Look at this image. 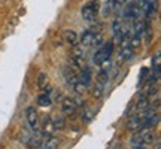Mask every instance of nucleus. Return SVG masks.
<instances>
[{
    "instance_id": "nucleus-3",
    "label": "nucleus",
    "mask_w": 161,
    "mask_h": 149,
    "mask_svg": "<svg viewBox=\"0 0 161 149\" xmlns=\"http://www.w3.org/2000/svg\"><path fill=\"white\" fill-rule=\"evenodd\" d=\"M98 11H100V3L97 0H92V2H88L86 5H84L80 14H82V18L85 21H92L94 18L97 17Z\"/></svg>"
},
{
    "instance_id": "nucleus-12",
    "label": "nucleus",
    "mask_w": 161,
    "mask_h": 149,
    "mask_svg": "<svg viewBox=\"0 0 161 149\" xmlns=\"http://www.w3.org/2000/svg\"><path fill=\"white\" fill-rule=\"evenodd\" d=\"M133 49H134V48H133L131 45L122 46V49H121V52H119V58L122 61H128V60L133 57Z\"/></svg>"
},
{
    "instance_id": "nucleus-1",
    "label": "nucleus",
    "mask_w": 161,
    "mask_h": 149,
    "mask_svg": "<svg viewBox=\"0 0 161 149\" xmlns=\"http://www.w3.org/2000/svg\"><path fill=\"white\" fill-rule=\"evenodd\" d=\"M155 133L152 131L151 128H140V131L136 133L131 139V145L134 148H145L149 146L155 142Z\"/></svg>"
},
{
    "instance_id": "nucleus-17",
    "label": "nucleus",
    "mask_w": 161,
    "mask_h": 149,
    "mask_svg": "<svg viewBox=\"0 0 161 149\" xmlns=\"http://www.w3.org/2000/svg\"><path fill=\"white\" fill-rule=\"evenodd\" d=\"M52 122H54L55 130H63L64 127H66V121H64V118H55V119H52Z\"/></svg>"
},
{
    "instance_id": "nucleus-18",
    "label": "nucleus",
    "mask_w": 161,
    "mask_h": 149,
    "mask_svg": "<svg viewBox=\"0 0 161 149\" xmlns=\"http://www.w3.org/2000/svg\"><path fill=\"white\" fill-rule=\"evenodd\" d=\"M92 116H94V112L91 109H85L82 112V119L85 121V122H90L92 119Z\"/></svg>"
},
{
    "instance_id": "nucleus-19",
    "label": "nucleus",
    "mask_w": 161,
    "mask_h": 149,
    "mask_svg": "<svg viewBox=\"0 0 161 149\" xmlns=\"http://www.w3.org/2000/svg\"><path fill=\"white\" fill-rule=\"evenodd\" d=\"M115 3H116V2H108V5L104 6V11H103L104 17H109V15H110V12H112V9L115 8Z\"/></svg>"
},
{
    "instance_id": "nucleus-9",
    "label": "nucleus",
    "mask_w": 161,
    "mask_h": 149,
    "mask_svg": "<svg viewBox=\"0 0 161 149\" xmlns=\"http://www.w3.org/2000/svg\"><path fill=\"white\" fill-rule=\"evenodd\" d=\"M94 36H96V31H94V30H86L85 33L82 35V37L79 39L80 45H82V46H90V45H92Z\"/></svg>"
},
{
    "instance_id": "nucleus-14",
    "label": "nucleus",
    "mask_w": 161,
    "mask_h": 149,
    "mask_svg": "<svg viewBox=\"0 0 161 149\" xmlns=\"http://www.w3.org/2000/svg\"><path fill=\"white\" fill-rule=\"evenodd\" d=\"M80 80L85 84V85H90V82H91V70L85 67V69L82 70V74H80Z\"/></svg>"
},
{
    "instance_id": "nucleus-7",
    "label": "nucleus",
    "mask_w": 161,
    "mask_h": 149,
    "mask_svg": "<svg viewBox=\"0 0 161 149\" xmlns=\"http://www.w3.org/2000/svg\"><path fill=\"white\" fill-rule=\"evenodd\" d=\"M58 145H60L58 137H54L52 134H45L43 143H42V149H55V148H58Z\"/></svg>"
},
{
    "instance_id": "nucleus-8",
    "label": "nucleus",
    "mask_w": 161,
    "mask_h": 149,
    "mask_svg": "<svg viewBox=\"0 0 161 149\" xmlns=\"http://www.w3.org/2000/svg\"><path fill=\"white\" fill-rule=\"evenodd\" d=\"M63 39L66 40V43H69L70 46H76L79 43V37L76 35V31H73V30H66L63 33Z\"/></svg>"
},
{
    "instance_id": "nucleus-13",
    "label": "nucleus",
    "mask_w": 161,
    "mask_h": 149,
    "mask_svg": "<svg viewBox=\"0 0 161 149\" xmlns=\"http://www.w3.org/2000/svg\"><path fill=\"white\" fill-rule=\"evenodd\" d=\"M37 104H39L40 108H49L52 104V98L49 94H46V92H43V94H40L39 97H37Z\"/></svg>"
},
{
    "instance_id": "nucleus-4",
    "label": "nucleus",
    "mask_w": 161,
    "mask_h": 149,
    "mask_svg": "<svg viewBox=\"0 0 161 149\" xmlns=\"http://www.w3.org/2000/svg\"><path fill=\"white\" fill-rule=\"evenodd\" d=\"M25 118H27V122H29L30 128H31L33 131L40 130V119H39V115H37V110H36L35 108H29V109H27Z\"/></svg>"
},
{
    "instance_id": "nucleus-11",
    "label": "nucleus",
    "mask_w": 161,
    "mask_h": 149,
    "mask_svg": "<svg viewBox=\"0 0 161 149\" xmlns=\"http://www.w3.org/2000/svg\"><path fill=\"white\" fill-rule=\"evenodd\" d=\"M54 131H55L54 122H52V119L48 116V118H45L43 124H42V133H45V134H54Z\"/></svg>"
},
{
    "instance_id": "nucleus-20",
    "label": "nucleus",
    "mask_w": 161,
    "mask_h": 149,
    "mask_svg": "<svg viewBox=\"0 0 161 149\" xmlns=\"http://www.w3.org/2000/svg\"><path fill=\"white\" fill-rule=\"evenodd\" d=\"M103 91H104V85L98 82L97 85H96V88H94V91H92V92H94V96H96V97H100V96L103 94Z\"/></svg>"
},
{
    "instance_id": "nucleus-5",
    "label": "nucleus",
    "mask_w": 161,
    "mask_h": 149,
    "mask_svg": "<svg viewBox=\"0 0 161 149\" xmlns=\"http://www.w3.org/2000/svg\"><path fill=\"white\" fill-rule=\"evenodd\" d=\"M63 76H64V80H66L69 85H75L76 82L79 80L76 70L72 69L70 66H67V67H64V69H63Z\"/></svg>"
},
{
    "instance_id": "nucleus-6",
    "label": "nucleus",
    "mask_w": 161,
    "mask_h": 149,
    "mask_svg": "<svg viewBox=\"0 0 161 149\" xmlns=\"http://www.w3.org/2000/svg\"><path fill=\"white\" fill-rule=\"evenodd\" d=\"M76 109H78V104H76V100H73V98L70 97H66L61 102V110H63L64 113H73V112H76Z\"/></svg>"
},
{
    "instance_id": "nucleus-15",
    "label": "nucleus",
    "mask_w": 161,
    "mask_h": 149,
    "mask_svg": "<svg viewBox=\"0 0 161 149\" xmlns=\"http://www.w3.org/2000/svg\"><path fill=\"white\" fill-rule=\"evenodd\" d=\"M46 84H48V74L40 73L39 76H37V86H39L40 90H43V88L46 86Z\"/></svg>"
},
{
    "instance_id": "nucleus-16",
    "label": "nucleus",
    "mask_w": 161,
    "mask_h": 149,
    "mask_svg": "<svg viewBox=\"0 0 161 149\" xmlns=\"http://www.w3.org/2000/svg\"><path fill=\"white\" fill-rule=\"evenodd\" d=\"M72 86L75 88V92H76V94H84V92H85V90H86V86H88V85H85V84H84L82 80H78L75 85H72Z\"/></svg>"
},
{
    "instance_id": "nucleus-2",
    "label": "nucleus",
    "mask_w": 161,
    "mask_h": 149,
    "mask_svg": "<svg viewBox=\"0 0 161 149\" xmlns=\"http://www.w3.org/2000/svg\"><path fill=\"white\" fill-rule=\"evenodd\" d=\"M112 52H114V42H108L106 45H103V48H100V49L94 54V58H92V60H94L96 64H103L110 58Z\"/></svg>"
},
{
    "instance_id": "nucleus-10",
    "label": "nucleus",
    "mask_w": 161,
    "mask_h": 149,
    "mask_svg": "<svg viewBox=\"0 0 161 149\" xmlns=\"http://www.w3.org/2000/svg\"><path fill=\"white\" fill-rule=\"evenodd\" d=\"M160 67H161V54L160 52H157L154 58H152V69H154V76H155V79H160Z\"/></svg>"
}]
</instances>
